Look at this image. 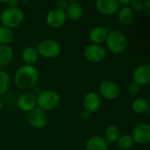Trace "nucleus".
<instances>
[{"label":"nucleus","mask_w":150,"mask_h":150,"mask_svg":"<svg viewBox=\"0 0 150 150\" xmlns=\"http://www.w3.org/2000/svg\"><path fill=\"white\" fill-rule=\"evenodd\" d=\"M118 3H119L120 6V5H122V6H128L130 4V3H131V0H120V1H118Z\"/></svg>","instance_id":"obj_32"},{"label":"nucleus","mask_w":150,"mask_h":150,"mask_svg":"<svg viewBox=\"0 0 150 150\" xmlns=\"http://www.w3.org/2000/svg\"><path fill=\"white\" fill-rule=\"evenodd\" d=\"M134 82L141 86L148 85L150 82V66L147 63L137 66L133 73Z\"/></svg>","instance_id":"obj_11"},{"label":"nucleus","mask_w":150,"mask_h":150,"mask_svg":"<svg viewBox=\"0 0 150 150\" xmlns=\"http://www.w3.org/2000/svg\"><path fill=\"white\" fill-rule=\"evenodd\" d=\"M37 98V105L40 109L47 112L57 108L61 102L60 95L51 90L41 91Z\"/></svg>","instance_id":"obj_4"},{"label":"nucleus","mask_w":150,"mask_h":150,"mask_svg":"<svg viewBox=\"0 0 150 150\" xmlns=\"http://www.w3.org/2000/svg\"><path fill=\"white\" fill-rule=\"evenodd\" d=\"M46 21L48 26L51 28H60L67 21V15L65 11L60 10L58 8L52 9L49 11L46 17Z\"/></svg>","instance_id":"obj_10"},{"label":"nucleus","mask_w":150,"mask_h":150,"mask_svg":"<svg viewBox=\"0 0 150 150\" xmlns=\"http://www.w3.org/2000/svg\"><path fill=\"white\" fill-rule=\"evenodd\" d=\"M6 4H8L10 6L9 7H18V4H19V2L18 1H17V0H11V1H7V2H5Z\"/></svg>","instance_id":"obj_31"},{"label":"nucleus","mask_w":150,"mask_h":150,"mask_svg":"<svg viewBox=\"0 0 150 150\" xmlns=\"http://www.w3.org/2000/svg\"><path fill=\"white\" fill-rule=\"evenodd\" d=\"M98 91L101 96L107 100L116 99L119 97L120 92L119 85L112 80L103 81L99 84Z\"/></svg>","instance_id":"obj_9"},{"label":"nucleus","mask_w":150,"mask_h":150,"mask_svg":"<svg viewBox=\"0 0 150 150\" xmlns=\"http://www.w3.org/2000/svg\"><path fill=\"white\" fill-rule=\"evenodd\" d=\"M65 13L67 15V18H70L71 20H78L82 18L83 14V8L82 4L78 2H69L68 7L65 10Z\"/></svg>","instance_id":"obj_16"},{"label":"nucleus","mask_w":150,"mask_h":150,"mask_svg":"<svg viewBox=\"0 0 150 150\" xmlns=\"http://www.w3.org/2000/svg\"><path fill=\"white\" fill-rule=\"evenodd\" d=\"M130 5H131V9L133 11H140L143 10L144 2L142 0H131Z\"/></svg>","instance_id":"obj_27"},{"label":"nucleus","mask_w":150,"mask_h":150,"mask_svg":"<svg viewBox=\"0 0 150 150\" xmlns=\"http://www.w3.org/2000/svg\"><path fill=\"white\" fill-rule=\"evenodd\" d=\"M109 31L107 30L106 27L105 26H96L91 29L90 32L89 37L92 44H98L101 45L103 42L105 41L107 35H108Z\"/></svg>","instance_id":"obj_15"},{"label":"nucleus","mask_w":150,"mask_h":150,"mask_svg":"<svg viewBox=\"0 0 150 150\" xmlns=\"http://www.w3.org/2000/svg\"><path fill=\"white\" fill-rule=\"evenodd\" d=\"M47 115L45 111L40 109L39 107H35L32 111L28 112L27 120L28 123L36 129L44 128L47 124Z\"/></svg>","instance_id":"obj_7"},{"label":"nucleus","mask_w":150,"mask_h":150,"mask_svg":"<svg viewBox=\"0 0 150 150\" xmlns=\"http://www.w3.org/2000/svg\"><path fill=\"white\" fill-rule=\"evenodd\" d=\"M132 109L138 114H142L149 110V102L145 98H136L132 103Z\"/></svg>","instance_id":"obj_19"},{"label":"nucleus","mask_w":150,"mask_h":150,"mask_svg":"<svg viewBox=\"0 0 150 150\" xmlns=\"http://www.w3.org/2000/svg\"><path fill=\"white\" fill-rule=\"evenodd\" d=\"M118 18L123 25L131 24L134 19V11L129 6H122L119 10Z\"/></svg>","instance_id":"obj_20"},{"label":"nucleus","mask_w":150,"mask_h":150,"mask_svg":"<svg viewBox=\"0 0 150 150\" xmlns=\"http://www.w3.org/2000/svg\"><path fill=\"white\" fill-rule=\"evenodd\" d=\"M105 43L108 50L114 54H120L123 53L127 46L126 35L119 30L110 31L105 40Z\"/></svg>","instance_id":"obj_2"},{"label":"nucleus","mask_w":150,"mask_h":150,"mask_svg":"<svg viewBox=\"0 0 150 150\" xmlns=\"http://www.w3.org/2000/svg\"><path fill=\"white\" fill-rule=\"evenodd\" d=\"M14 34L11 29L4 25L0 26V45L7 46L13 40Z\"/></svg>","instance_id":"obj_23"},{"label":"nucleus","mask_w":150,"mask_h":150,"mask_svg":"<svg viewBox=\"0 0 150 150\" xmlns=\"http://www.w3.org/2000/svg\"><path fill=\"white\" fill-rule=\"evenodd\" d=\"M37 105V98L34 94L25 92L20 95L17 99V106L22 112H29Z\"/></svg>","instance_id":"obj_12"},{"label":"nucleus","mask_w":150,"mask_h":150,"mask_svg":"<svg viewBox=\"0 0 150 150\" xmlns=\"http://www.w3.org/2000/svg\"><path fill=\"white\" fill-rule=\"evenodd\" d=\"M84 58L90 62L98 63L104 61L106 57V49L102 45L91 44L84 49Z\"/></svg>","instance_id":"obj_6"},{"label":"nucleus","mask_w":150,"mask_h":150,"mask_svg":"<svg viewBox=\"0 0 150 150\" xmlns=\"http://www.w3.org/2000/svg\"><path fill=\"white\" fill-rule=\"evenodd\" d=\"M133 140L140 145H147L150 142V127L148 123H140L133 129Z\"/></svg>","instance_id":"obj_8"},{"label":"nucleus","mask_w":150,"mask_h":150,"mask_svg":"<svg viewBox=\"0 0 150 150\" xmlns=\"http://www.w3.org/2000/svg\"><path fill=\"white\" fill-rule=\"evenodd\" d=\"M91 113L89 112H87V111H85V110H83V111L82 112V113H81V117H82L83 120H88L91 118Z\"/></svg>","instance_id":"obj_30"},{"label":"nucleus","mask_w":150,"mask_h":150,"mask_svg":"<svg viewBox=\"0 0 150 150\" xmlns=\"http://www.w3.org/2000/svg\"><path fill=\"white\" fill-rule=\"evenodd\" d=\"M134 143V142L133 140V137L129 134L120 135L119 140L117 141L118 147L122 150L130 149L133 147Z\"/></svg>","instance_id":"obj_24"},{"label":"nucleus","mask_w":150,"mask_h":150,"mask_svg":"<svg viewBox=\"0 0 150 150\" xmlns=\"http://www.w3.org/2000/svg\"><path fill=\"white\" fill-rule=\"evenodd\" d=\"M96 7L104 15H112L120 8L117 0H98L96 3Z\"/></svg>","instance_id":"obj_14"},{"label":"nucleus","mask_w":150,"mask_h":150,"mask_svg":"<svg viewBox=\"0 0 150 150\" xmlns=\"http://www.w3.org/2000/svg\"><path fill=\"white\" fill-rule=\"evenodd\" d=\"M38 54L44 58H56L61 53L59 43L54 40H43L39 42L36 48Z\"/></svg>","instance_id":"obj_5"},{"label":"nucleus","mask_w":150,"mask_h":150,"mask_svg":"<svg viewBox=\"0 0 150 150\" xmlns=\"http://www.w3.org/2000/svg\"><path fill=\"white\" fill-rule=\"evenodd\" d=\"M2 110H3V102H2V100L0 98V112H2Z\"/></svg>","instance_id":"obj_33"},{"label":"nucleus","mask_w":150,"mask_h":150,"mask_svg":"<svg viewBox=\"0 0 150 150\" xmlns=\"http://www.w3.org/2000/svg\"><path fill=\"white\" fill-rule=\"evenodd\" d=\"M120 136V130L118 127L116 126H110L105 129V137L104 139L105 142L109 143H114L117 142Z\"/></svg>","instance_id":"obj_22"},{"label":"nucleus","mask_w":150,"mask_h":150,"mask_svg":"<svg viewBox=\"0 0 150 150\" xmlns=\"http://www.w3.org/2000/svg\"><path fill=\"white\" fill-rule=\"evenodd\" d=\"M141 89H142V86H141V85H139L138 83L133 82V83L129 85V87H128V92H129V94L132 95V96H137V95L140 93Z\"/></svg>","instance_id":"obj_26"},{"label":"nucleus","mask_w":150,"mask_h":150,"mask_svg":"<svg viewBox=\"0 0 150 150\" xmlns=\"http://www.w3.org/2000/svg\"><path fill=\"white\" fill-rule=\"evenodd\" d=\"M85 150H108V143L102 136H92L88 140Z\"/></svg>","instance_id":"obj_17"},{"label":"nucleus","mask_w":150,"mask_h":150,"mask_svg":"<svg viewBox=\"0 0 150 150\" xmlns=\"http://www.w3.org/2000/svg\"><path fill=\"white\" fill-rule=\"evenodd\" d=\"M83 105L85 111L91 113L96 112L101 105L100 96L96 92H89L84 96Z\"/></svg>","instance_id":"obj_13"},{"label":"nucleus","mask_w":150,"mask_h":150,"mask_svg":"<svg viewBox=\"0 0 150 150\" xmlns=\"http://www.w3.org/2000/svg\"><path fill=\"white\" fill-rule=\"evenodd\" d=\"M68 4H69V2L65 1V0H61L59 2L56 3V5H57V8L60 9V10H62V11H65L66 8L68 7Z\"/></svg>","instance_id":"obj_28"},{"label":"nucleus","mask_w":150,"mask_h":150,"mask_svg":"<svg viewBox=\"0 0 150 150\" xmlns=\"http://www.w3.org/2000/svg\"><path fill=\"white\" fill-rule=\"evenodd\" d=\"M25 18L24 11L18 7H7L1 14L3 25L10 29L18 26Z\"/></svg>","instance_id":"obj_3"},{"label":"nucleus","mask_w":150,"mask_h":150,"mask_svg":"<svg viewBox=\"0 0 150 150\" xmlns=\"http://www.w3.org/2000/svg\"><path fill=\"white\" fill-rule=\"evenodd\" d=\"M39 71L33 65H23L14 74V84L20 90H28L34 87L39 81Z\"/></svg>","instance_id":"obj_1"},{"label":"nucleus","mask_w":150,"mask_h":150,"mask_svg":"<svg viewBox=\"0 0 150 150\" xmlns=\"http://www.w3.org/2000/svg\"><path fill=\"white\" fill-rule=\"evenodd\" d=\"M143 10L147 15H150V0H147L146 2H144Z\"/></svg>","instance_id":"obj_29"},{"label":"nucleus","mask_w":150,"mask_h":150,"mask_svg":"<svg viewBox=\"0 0 150 150\" xmlns=\"http://www.w3.org/2000/svg\"><path fill=\"white\" fill-rule=\"evenodd\" d=\"M13 58V51L9 46L0 45V68L5 67Z\"/></svg>","instance_id":"obj_21"},{"label":"nucleus","mask_w":150,"mask_h":150,"mask_svg":"<svg viewBox=\"0 0 150 150\" xmlns=\"http://www.w3.org/2000/svg\"><path fill=\"white\" fill-rule=\"evenodd\" d=\"M21 56H22V60L26 63V65H33L37 62L39 54L35 47H26L23 49Z\"/></svg>","instance_id":"obj_18"},{"label":"nucleus","mask_w":150,"mask_h":150,"mask_svg":"<svg viewBox=\"0 0 150 150\" xmlns=\"http://www.w3.org/2000/svg\"><path fill=\"white\" fill-rule=\"evenodd\" d=\"M11 78L7 72L0 70V96L5 94L10 87Z\"/></svg>","instance_id":"obj_25"}]
</instances>
